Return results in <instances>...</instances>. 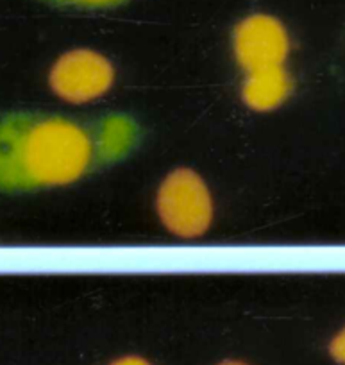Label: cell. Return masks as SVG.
I'll return each instance as SVG.
<instances>
[{"instance_id":"cell-1","label":"cell","mask_w":345,"mask_h":365,"mask_svg":"<svg viewBox=\"0 0 345 365\" xmlns=\"http://www.w3.org/2000/svg\"><path fill=\"white\" fill-rule=\"evenodd\" d=\"M143 129L125 113L66 117L34 110L0 113V192L65 187L131 156Z\"/></svg>"},{"instance_id":"cell-2","label":"cell","mask_w":345,"mask_h":365,"mask_svg":"<svg viewBox=\"0 0 345 365\" xmlns=\"http://www.w3.org/2000/svg\"><path fill=\"white\" fill-rule=\"evenodd\" d=\"M158 215L168 231L182 238L206 233L213 219V202L202 179L190 168H177L161 182Z\"/></svg>"},{"instance_id":"cell-3","label":"cell","mask_w":345,"mask_h":365,"mask_svg":"<svg viewBox=\"0 0 345 365\" xmlns=\"http://www.w3.org/2000/svg\"><path fill=\"white\" fill-rule=\"evenodd\" d=\"M113 66L93 51L63 54L51 70V86L68 103H88L104 96L113 84Z\"/></svg>"},{"instance_id":"cell-4","label":"cell","mask_w":345,"mask_h":365,"mask_svg":"<svg viewBox=\"0 0 345 365\" xmlns=\"http://www.w3.org/2000/svg\"><path fill=\"white\" fill-rule=\"evenodd\" d=\"M288 51L287 31L272 16H249L235 31V54L247 72L283 66Z\"/></svg>"},{"instance_id":"cell-5","label":"cell","mask_w":345,"mask_h":365,"mask_svg":"<svg viewBox=\"0 0 345 365\" xmlns=\"http://www.w3.org/2000/svg\"><path fill=\"white\" fill-rule=\"evenodd\" d=\"M292 90L290 77L283 66L249 72L242 88V99L251 110L270 111L287 101Z\"/></svg>"},{"instance_id":"cell-6","label":"cell","mask_w":345,"mask_h":365,"mask_svg":"<svg viewBox=\"0 0 345 365\" xmlns=\"http://www.w3.org/2000/svg\"><path fill=\"white\" fill-rule=\"evenodd\" d=\"M52 6H70V8H109L125 0H43Z\"/></svg>"},{"instance_id":"cell-7","label":"cell","mask_w":345,"mask_h":365,"mask_svg":"<svg viewBox=\"0 0 345 365\" xmlns=\"http://www.w3.org/2000/svg\"><path fill=\"white\" fill-rule=\"evenodd\" d=\"M327 351H329V356L333 358L336 364L345 365V328H341L340 331L331 339Z\"/></svg>"},{"instance_id":"cell-8","label":"cell","mask_w":345,"mask_h":365,"mask_svg":"<svg viewBox=\"0 0 345 365\" xmlns=\"http://www.w3.org/2000/svg\"><path fill=\"white\" fill-rule=\"evenodd\" d=\"M109 365H150L145 358L135 356V354H129V356H122L118 360L111 361Z\"/></svg>"},{"instance_id":"cell-9","label":"cell","mask_w":345,"mask_h":365,"mask_svg":"<svg viewBox=\"0 0 345 365\" xmlns=\"http://www.w3.org/2000/svg\"><path fill=\"white\" fill-rule=\"evenodd\" d=\"M218 365H247V364H244V361H238V360H225Z\"/></svg>"}]
</instances>
